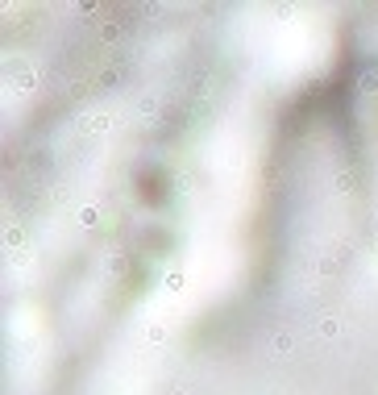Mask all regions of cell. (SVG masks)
<instances>
[{
    "label": "cell",
    "mask_w": 378,
    "mask_h": 395,
    "mask_svg": "<svg viewBox=\"0 0 378 395\" xmlns=\"http://www.w3.org/2000/svg\"><path fill=\"white\" fill-rule=\"evenodd\" d=\"M88 129H92V133H108V129H112V117H104V112H92V117H88Z\"/></svg>",
    "instance_id": "obj_1"
},
{
    "label": "cell",
    "mask_w": 378,
    "mask_h": 395,
    "mask_svg": "<svg viewBox=\"0 0 378 395\" xmlns=\"http://www.w3.org/2000/svg\"><path fill=\"white\" fill-rule=\"evenodd\" d=\"M320 337H341V320L337 316H324L320 320Z\"/></svg>",
    "instance_id": "obj_3"
},
{
    "label": "cell",
    "mask_w": 378,
    "mask_h": 395,
    "mask_svg": "<svg viewBox=\"0 0 378 395\" xmlns=\"http://www.w3.org/2000/svg\"><path fill=\"white\" fill-rule=\"evenodd\" d=\"M291 345H295V341H291V337H287V333H275V341H270V350H275V354H283V358H287V354H291Z\"/></svg>",
    "instance_id": "obj_2"
},
{
    "label": "cell",
    "mask_w": 378,
    "mask_h": 395,
    "mask_svg": "<svg viewBox=\"0 0 378 395\" xmlns=\"http://www.w3.org/2000/svg\"><path fill=\"white\" fill-rule=\"evenodd\" d=\"M183 395H187V391H183Z\"/></svg>",
    "instance_id": "obj_7"
},
{
    "label": "cell",
    "mask_w": 378,
    "mask_h": 395,
    "mask_svg": "<svg viewBox=\"0 0 378 395\" xmlns=\"http://www.w3.org/2000/svg\"><path fill=\"white\" fill-rule=\"evenodd\" d=\"M162 337H167V329H162V324H150V329H146V341H154V345H158Z\"/></svg>",
    "instance_id": "obj_6"
},
{
    "label": "cell",
    "mask_w": 378,
    "mask_h": 395,
    "mask_svg": "<svg viewBox=\"0 0 378 395\" xmlns=\"http://www.w3.org/2000/svg\"><path fill=\"white\" fill-rule=\"evenodd\" d=\"M96 220H100V212H96V208H79V225H96Z\"/></svg>",
    "instance_id": "obj_5"
},
{
    "label": "cell",
    "mask_w": 378,
    "mask_h": 395,
    "mask_svg": "<svg viewBox=\"0 0 378 395\" xmlns=\"http://www.w3.org/2000/svg\"><path fill=\"white\" fill-rule=\"evenodd\" d=\"M13 79L21 84V92H29V88H33V71H29V67H21V71H17Z\"/></svg>",
    "instance_id": "obj_4"
}]
</instances>
